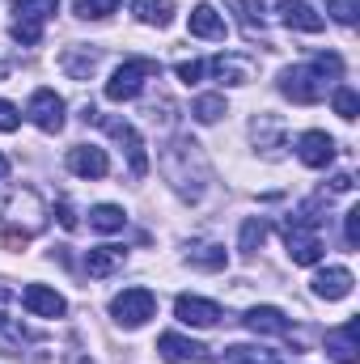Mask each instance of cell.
Instances as JSON below:
<instances>
[{
  "mask_svg": "<svg viewBox=\"0 0 360 364\" xmlns=\"http://www.w3.org/2000/svg\"><path fill=\"white\" fill-rule=\"evenodd\" d=\"M339 77H344V60L335 51H318L309 64H297V68L280 73V93L297 106H314V102L327 97V90H335Z\"/></svg>",
  "mask_w": 360,
  "mask_h": 364,
  "instance_id": "obj_1",
  "label": "cell"
},
{
  "mask_svg": "<svg viewBox=\"0 0 360 364\" xmlns=\"http://www.w3.org/2000/svg\"><path fill=\"white\" fill-rule=\"evenodd\" d=\"M0 229H4V242L17 250L26 246L34 233L47 229V203L34 186H13L0 203Z\"/></svg>",
  "mask_w": 360,
  "mask_h": 364,
  "instance_id": "obj_2",
  "label": "cell"
},
{
  "mask_svg": "<svg viewBox=\"0 0 360 364\" xmlns=\"http://www.w3.org/2000/svg\"><path fill=\"white\" fill-rule=\"evenodd\" d=\"M162 174H166V182L179 191L182 199H191V203H199V199H203L208 166H203V153H199V144H195V140L179 136V140L162 153Z\"/></svg>",
  "mask_w": 360,
  "mask_h": 364,
  "instance_id": "obj_3",
  "label": "cell"
},
{
  "mask_svg": "<svg viewBox=\"0 0 360 364\" xmlns=\"http://www.w3.org/2000/svg\"><path fill=\"white\" fill-rule=\"evenodd\" d=\"M318 208H322V195H314L309 203H301V208L284 220V246H288V259H292L297 267H314V263L322 259V237H318L322 216H318Z\"/></svg>",
  "mask_w": 360,
  "mask_h": 364,
  "instance_id": "obj_4",
  "label": "cell"
},
{
  "mask_svg": "<svg viewBox=\"0 0 360 364\" xmlns=\"http://www.w3.org/2000/svg\"><path fill=\"white\" fill-rule=\"evenodd\" d=\"M81 119L85 123H97L106 136H115L119 144H123V153H127V170H132V178H144L149 174V153H144V140H140V132L127 123V119H115V114H102V110H93L85 106L81 110Z\"/></svg>",
  "mask_w": 360,
  "mask_h": 364,
  "instance_id": "obj_5",
  "label": "cell"
},
{
  "mask_svg": "<svg viewBox=\"0 0 360 364\" xmlns=\"http://www.w3.org/2000/svg\"><path fill=\"white\" fill-rule=\"evenodd\" d=\"M55 13H60V0H13V26H9V34L21 47H38L47 21Z\"/></svg>",
  "mask_w": 360,
  "mask_h": 364,
  "instance_id": "obj_6",
  "label": "cell"
},
{
  "mask_svg": "<svg viewBox=\"0 0 360 364\" xmlns=\"http://www.w3.org/2000/svg\"><path fill=\"white\" fill-rule=\"evenodd\" d=\"M153 77H162V64L157 60H123L110 73V81H106V97L110 102H132V97H140V90Z\"/></svg>",
  "mask_w": 360,
  "mask_h": 364,
  "instance_id": "obj_7",
  "label": "cell"
},
{
  "mask_svg": "<svg viewBox=\"0 0 360 364\" xmlns=\"http://www.w3.org/2000/svg\"><path fill=\"white\" fill-rule=\"evenodd\" d=\"M153 314H157V296H153L149 288H123V292L110 301V318H115L123 331H136V326H144Z\"/></svg>",
  "mask_w": 360,
  "mask_h": 364,
  "instance_id": "obj_8",
  "label": "cell"
},
{
  "mask_svg": "<svg viewBox=\"0 0 360 364\" xmlns=\"http://www.w3.org/2000/svg\"><path fill=\"white\" fill-rule=\"evenodd\" d=\"M64 110H68V106H64V97H60L55 90H34L30 93V106H26L30 123L43 127V132H51V136L64 127Z\"/></svg>",
  "mask_w": 360,
  "mask_h": 364,
  "instance_id": "obj_9",
  "label": "cell"
},
{
  "mask_svg": "<svg viewBox=\"0 0 360 364\" xmlns=\"http://www.w3.org/2000/svg\"><path fill=\"white\" fill-rule=\"evenodd\" d=\"M174 314H179L182 326H199V331H208V326H216V322L225 318V309H221L216 301H208V296H191V292H182L179 301H174Z\"/></svg>",
  "mask_w": 360,
  "mask_h": 364,
  "instance_id": "obj_10",
  "label": "cell"
},
{
  "mask_svg": "<svg viewBox=\"0 0 360 364\" xmlns=\"http://www.w3.org/2000/svg\"><path fill=\"white\" fill-rule=\"evenodd\" d=\"M64 166H68V174H77V178H106V174H110V157H106V149H97V144H73L68 157H64Z\"/></svg>",
  "mask_w": 360,
  "mask_h": 364,
  "instance_id": "obj_11",
  "label": "cell"
},
{
  "mask_svg": "<svg viewBox=\"0 0 360 364\" xmlns=\"http://www.w3.org/2000/svg\"><path fill=\"white\" fill-rule=\"evenodd\" d=\"M199 64H203V77H216L225 85H246L255 77V60H246V55H212Z\"/></svg>",
  "mask_w": 360,
  "mask_h": 364,
  "instance_id": "obj_12",
  "label": "cell"
},
{
  "mask_svg": "<svg viewBox=\"0 0 360 364\" xmlns=\"http://www.w3.org/2000/svg\"><path fill=\"white\" fill-rule=\"evenodd\" d=\"M21 305H26V314H34V318H64V314H68V301H64L55 288H47V284H26Z\"/></svg>",
  "mask_w": 360,
  "mask_h": 364,
  "instance_id": "obj_13",
  "label": "cell"
},
{
  "mask_svg": "<svg viewBox=\"0 0 360 364\" xmlns=\"http://www.w3.org/2000/svg\"><path fill=\"white\" fill-rule=\"evenodd\" d=\"M327 356L335 364H356L360 360V322H344L335 331H327Z\"/></svg>",
  "mask_w": 360,
  "mask_h": 364,
  "instance_id": "obj_14",
  "label": "cell"
},
{
  "mask_svg": "<svg viewBox=\"0 0 360 364\" xmlns=\"http://www.w3.org/2000/svg\"><path fill=\"white\" fill-rule=\"evenodd\" d=\"M30 348H38V339H34L17 318H4V314H0V352L13 356V360H34Z\"/></svg>",
  "mask_w": 360,
  "mask_h": 364,
  "instance_id": "obj_15",
  "label": "cell"
},
{
  "mask_svg": "<svg viewBox=\"0 0 360 364\" xmlns=\"http://www.w3.org/2000/svg\"><path fill=\"white\" fill-rule=\"evenodd\" d=\"M157 356L170 364H186V360H212V352L203 348V343H195V339H182L179 331H166L162 339H157Z\"/></svg>",
  "mask_w": 360,
  "mask_h": 364,
  "instance_id": "obj_16",
  "label": "cell"
},
{
  "mask_svg": "<svg viewBox=\"0 0 360 364\" xmlns=\"http://www.w3.org/2000/svg\"><path fill=\"white\" fill-rule=\"evenodd\" d=\"M335 140L327 136V132H305L301 140H297V157L309 166V170H327L331 161H335Z\"/></svg>",
  "mask_w": 360,
  "mask_h": 364,
  "instance_id": "obj_17",
  "label": "cell"
},
{
  "mask_svg": "<svg viewBox=\"0 0 360 364\" xmlns=\"http://www.w3.org/2000/svg\"><path fill=\"white\" fill-rule=\"evenodd\" d=\"M280 21H284L288 30H301V34H318V30L327 26V17H322L309 0H284V4H280Z\"/></svg>",
  "mask_w": 360,
  "mask_h": 364,
  "instance_id": "obj_18",
  "label": "cell"
},
{
  "mask_svg": "<svg viewBox=\"0 0 360 364\" xmlns=\"http://www.w3.org/2000/svg\"><path fill=\"white\" fill-rule=\"evenodd\" d=\"M246 331H255V335H292V322L275 309V305H255V309H246Z\"/></svg>",
  "mask_w": 360,
  "mask_h": 364,
  "instance_id": "obj_19",
  "label": "cell"
},
{
  "mask_svg": "<svg viewBox=\"0 0 360 364\" xmlns=\"http://www.w3.org/2000/svg\"><path fill=\"white\" fill-rule=\"evenodd\" d=\"M352 272L348 267H327V272L314 275V296H322V301H344V296H352Z\"/></svg>",
  "mask_w": 360,
  "mask_h": 364,
  "instance_id": "obj_20",
  "label": "cell"
},
{
  "mask_svg": "<svg viewBox=\"0 0 360 364\" xmlns=\"http://www.w3.org/2000/svg\"><path fill=\"white\" fill-rule=\"evenodd\" d=\"M127 263V250L123 246H97L85 255V275L90 279H106V275H115L119 267Z\"/></svg>",
  "mask_w": 360,
  "mask_h": 364,
  "instance_id": "obj_21",
  "label": "cell"
},
{
  "mask_svg": "<svg viewBox=\"0 0 360 364\" xmlns=\"http://www.w3.org/2000/svg\"><path fill=\"white\" fill-rule=\"evenodd\" d=\"M186 263L199 267V272H225L229 255H225V246H216V242H191V246H186Z\"/></svg>",
  "mask_w": 360,
  "mask_h": 364,
  "instance_id": "obj_22",
  "label": "cell"
},
{
  "mask_svg": "<svg viewBox=\"0 0 360 364\" xmlns=\"http://www.w3.org/2000/svg\"><path fill=\"white\" fill-rule=\"evenodd\" d=\"M191 34L195 38H225V17L212 4H195L191 9Z\"/></svg>",
  "mask_w": 360,
  "mask_h": 364,
  "instance_id": "obj_23",
  "label": "cell"
},
{
  "mask_svg": "<svg viewBox=\"0 0 360 364\" xmlns=\"http://www.w3.org/2000/svg\"><path fill=\"white\" fill-rule=\"evenodd\" d=\"M132 13H136L144 26L166 30V26L174 21V0H132Z\"/></svg>",
  "mask_w": 360,
  "mask_h": 364,
  "instance_id": "obj_24",
  "label": "cell"
},
{
  "mask_svg": "<svg viewBox=\"0 0 360 364\" xmlns=\"http://www.w3.org/2000/svg\"><path fill=\"white\" fill-rule=\"evenodd\" d=\"M216 364H284L271 348H250V343H233L225 348V356H216Z\"/></svg>",
  "mask_w": 360,
  "mask_h": 364,
  "instance_id": "obj_25",
  "label": "cell"
},
{
  "mask_svg": "<svg viewBox=\"0 0 360 364\" xmlns=\"http://www.w3.org/2000/svg\"><path fill=\"white\" fill-rule=\"evenodd\" d=\"M97 68V51H90V47H68L64 51V73L73 77V81H90V73Z\"/></svg>",
  "mask_w": 360,
  "mask_h": 364,
  "instance_id": "obj_26",
  "label": "cell"
},
{
  "mask_svg": "<svg viewBox=\"0 0 360 364\" xmlns=\"http://www.w3.org/2000/svg\"><path fill=\"white\" fill-rule=\"evenodd\" d=\"M123 225H127V212L115 203H97L90 212V229H97V233H119Z\"/></svg>",
  "mask_w": 360,
  "mask_h": 364,
  "instance_id": "obj_27",
  "label": "cell"
},
{
  "mask_svg": "<svg viewBox=\"0 0 360 364\" xmlns=\"http://www.w3.org/2000/svg\"><path fill=\"white\" fill-rule=\"evenodd\" d=\"M191 114H195V123H216L221 114H229V106H225L221 93H203V97L191 102Z\"/></svg>",
  "mask_w": 360,
  "mask_h": 364,
  "instance_id": "obj_28",
  "label": "cell"
},
{
  "mask_svg": "<svg viewBox=\"0 0 360 364\" xmlns=\"http://www.w3.org/2000/svg\"><path fill=\"white\" fill-rule=\"evenodd\" d=\"M263 242H268V220H263V216H250V220L242 225V242H238V250L250 259V255H255Z\"/></svg>",
  "mask_w": 360,
  "mask_h": 364,
  "instance_id": "obj_29",
  "label": "cell"
},
{
  "mask_svg": "<svg viewBox=\"0 0 360 364\" xmlns=\"http://www.w3.org/2000/svg\"><path fill=\"white\" fill-rule=\"evenodd\" d=\"M331 102H335V114L344 119V123H352L360 114V97L352 85H335V93H331Z\"/></svg>",
  "mask_w": 360,
  "mask_h": 364,
  "instance_id": "obj_30",
  "label": "cell"
},
{
  "mask_svg": "<svg viewBox=\"0 0 360 364\" xmlns=\"http://www.w3.org/2000/svg\"><path fill=\"white\" fill-rule=\"evenodd\" d=\"M119 4H123V0H77V17H81V21H102V17H110Z\"/></svg>",
  "mask_w": 360,
  "mask_h": 364,
  "instance_id": "obj_31",
  "label": "cell"
},
{
  "mask_svg": "<svg viewBox=\"0 0 360 364\" xmlns=\"http://www.w3.org/2000/svg\"><path fill=\"white\" fill-rule=\"evenodd\" d=\"M238 13H242V26H246L250 34L263 30V0H238Z\"/></svg>",
  "mask_w": 360,
  "mask_h": 364,
  "instance_id": "obj_32",
  "label": "cell"
},
{
  "mask_svg": "<svg viewBox=\"0 0 360 364\" xmlns=\"http://www.w3.org/2000/svg\"><path fill=\"white\" fill-rule=\"evenodd\" d=\"M327 9H331V17H335L339 26H356L360 0H327Z\"/></svg>",
  "mask_w": 360,
  "mask_h": 364,
  "instance_id": "obj_33",
  "label": "cell"
},
{
  "mask_svg": "<svg viewBox=\"0 0 360 364\" xmlns=\"http://www.w3.org/2000/svg\"><path fill=\"white\" fill-rule=\"evenodd\" d=\"M344 242H348V250L360 246V208H348V216H344Z\"/></svg>",
  "mask_w": 360,
  "mask_h": 364,
  "instance_id": "obj_34",
  "label": "cell"
},
{
  "mask_svg": "<svg viewBox=\"0 0 360 364\" xmlns=\"http://www.w3.org/2000/svg\"><path fill=\"white\" fill-rule=\"evenodd\" d=\"M17 127H21V110L0 97V132H17Z\"/></svg>",
  "mask_w": 360,
  "mask_h": 364,
  "instance_id": "obj_35",
  "label": "cell"
},
{
  "mask_svg": "<svg viewBox=\"0 0 360 364\" xmlns=\"http://www.w3.org/2000/svg\"><path fill=\"white\" fill-rule=\"evenodd\" d=\"M352 186H356V178H352V174H335V178H331V195H348Z\"/></svg>",
  "mask_w": 360,
  "mask_h": 364,
  "instance_id": "obj_36",
  "label": "cell"
},
{
  "mask_svg": "<svg viewBox=\"0 0 360 364\" xmlns=\"http://www.w3.org/2000/svg\"><path fill=\"white\" fill-rule=\"evenodd\" d=\"M60 225H64V229H77V216H73V203H68V199L60 203Z\"/></svg>",
  "mask_w": 360,
  "mask_h": 364,
  "instance_id": "obj_37",
  "label": "cell"
},
{
  "mask_svg": "<svg viewBox=\"0 0 360 364\" xmlns=\"http://www.w3.org/2000/svg\"><path fill=\"white\" fill-rule=\"evenodd\" d=\"M4 174H9V157L0 153V178H4Z\"/></svg>",
  "mask_w": 360,
  "mask_h": 364,
  "instance_id": "obj_38",
  "label": "cell"
},
{
  "mask_svg": "<svg viewBox=\"0 0 360 364\" xmlns=\"http://www.w3.org/2000/svg\"><path fill=\"white\" fill-rule=\"evenodd\" d=\"M0 77H4V64H0Z\"/></svg>",
  "mask_w": 360,
  "mask_h": 364,
  "instance_id": "obj_39",
  "label": "cell"
}]
</instances>
